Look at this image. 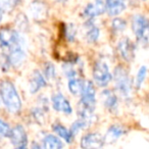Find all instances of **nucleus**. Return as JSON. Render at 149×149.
I'll return each mask as SVG.
<instances>
[{
	"label": "nucleus",
	"mask_w": 149,
	"mask_h": 149,
	"mask_svg": "<svg viewBox=\"0 0 149 149\" xmlns=\"http://www.w3.org/2000/svg\"><path fill=\"white\" fill-rule=\"evenodd\" d=\"M32 13L35 17V19H43L47 17V8L45 7V5L43 3H41V1H35L34 6L32 7Z\"/></svg>",
	"instance_id": "nucleus-22"
},
{
	"label": "nucleus",
	"mask_w": 149,
	"mask_h": 149,
	"mask_svg": "<svg viewBox=\"0 0 149 149\" xmlns=\"http://www.w3.org/2000/svg\"><path fill=\"white\" fill-rule=\"evenodd\" d=\"M131 27L136 40L143 46L149 45V19L142 15H135L131 19Z\"/></svg>",
	"instance_id": "nucleus-3"
},
{
	"label": "nucleus",
	"mask_w": 149,
	"mask_h": 149,
	"mask_svg": "<svg viewBox=\"0 0 149 149\" xmlns=\"http://www.w3.org/2000/svg\"><path fill=\"white\" fill-rule=\"evenodd\" d=\"M85 83V80H83L80 77H74L68 79V89L70 92V94L74 96H80L82 90H83V86Z\"/></svg>",
	"instance_id": "nucleus-20"
},
{
	"label": "nucleus",
	"mask_w": 149,
	"mask_h": 149,
	"mask_svg": "<svg viewBox=\"0 0 149 149\" xmlns=\"http://www.w3.org/2000/svg\"><path fill=\"white\" fill-rule=\"evenodd\" d=\"M105 13V4L103 0H93L89 2L83 10V17L85 19H94Z\"/></svg>",
	"instance_id": "nucleus-11"
},
{
	"label": "nucleus",
	"mask_w": 149,
	"mask_h": 149,
	"mask_svg": "<svg viewBox=\"0 0 149 149\" xmlns=\"http://www.w3.org/2000/svg\"><path fill=\"white\" fill-rule=\"evenodd\" d=\"M19 45H25V41L19 32L10 28H3L0 30V46L3 49L7 51Z\"/></svg>",
	"instance_id": "nucleus-6"
},
{
	"label": "nucleus",
	"mask_w": 149,
	"mask_h": 149,
	"mask_svg": "<svg viewBox=\"0 0 149 149\" xmlns=\"http://www.w3.org/2000/svg\"><path fill=\"white\" fill-rule=\"evenodd\" d=\"M51 129L55 135H57L61 140H63L65 143L68 144H72L74 142V136L72 134L70 129H68L66 127H64L62 124L60 123H55L51 126Z\"/></svg>",
	"instance_id": "nucleus-18"
},
{
	"label": "nucleus",
	"mask_w": 149,
	"mask_h": 149,
	"mask_svg": "<svg viewBox=\"0 0 149 149\" xmlns=\"http://www.w3.org/2000/svg\"><path fill=\"white\" fill-rule=\"evenodd\" d=\"M92 125L93 124H91L89 120H85V118H79L78 120H76L74 123H72V126H70V132H72V134L76 137L80 132H81V131L87 130V129L90 128Z\"/></svg>",
	"instance_id": "nucleus-21"
},
{
	"label": "nucleus",
	"mask_w": 149,
	"mask_h": 149,
	"mask_svg": "<svg viewBox=\"0 0 149 149\" xmlns=\"http://www.w3.org/2000/svg\"><path fill=\"white\" fill-rule=\"evenodd\" d=\"M56 1H57V2H62V0H56Z\"/></svg>",
	"instance_id": "nucleus-32"
},
{
	"label": "nucleus",
	"mask_w": 149,
	"mask_h": 149,
	"mask_svg": "<svg viewBox=\"0 0 149 149\" xmlns=\"http://www.w3.org/2000/svg\"><path fill=\"white\" fill-rule=\"evenodd\" d=\"M19 0H0V7L3 10L10 11L19 4Z\"/></svg>",
	"instance_id": "nucleus-28"
},
{
	"label": "nucleus",
	"mask_w": 149,
	"mask_h": 149,
	"mask_svg": "<svg viewBox=\"0 0 149 149\" xmlns=\"http://www.w3.org/2000/svg\"><path fill=\"white\" fill-rule=\"evenodd\" d=\"M11 128L7 123L0 120V137H9Z\"/></svg>",
	"instance_id": "nucleus-29"
},
{
	"label": "nucleus",
	"mask_w": 149,
	"mask_h": 149,
	"mask_svg": "<svg viewBox=\"0 0 149 149\" xmlns=\"http://www.w3.org/2000/svg\"><path fill=\"white\" fill-rule=\"evenodd\" d=\"M52 107L54 110L58 112H61L66 116H70L72 113V107L70 102L68 100V98L60 92H56L51 97Z\"/></svg>",
	"instance_id": "nucleus-8"
},
{
	"label": "nucleus",
	"mask_w": 149,
	"mask_h": 149,
	"mask_svg": "<svg viewBox=\"0 0 149 149\" xmlns=\"http://www.w3.org/2000/svg\"><path fill=\"white\" fill-rule=\"evenodd\" d=\"M102 99H103V105L108 111L114 112L118 108V99L116 92L112 90H104L102 92Z\"/></svg>",
	"instance_id": "nucleus-17"
},
{
	"label": "nucleus",
	"mask_w": 149,
	"mask_h": 149,
	"mask_svg": "<svg viewBox=\"0 0 149 149\" xmlns=\"http://www.w3.org/2000/svg\"><path fill=\"white\" fill-rule=\"evenodd\" d=\"M2 15H3V9L0 7V22H1V19H2Z\"/></svg>",
	"instance_id": "nucleus-31"
},
{
	"label": "nucleus",
	"mask_w": 149,
	"mask_h": 149,
	"mask_svg": "<svg viewBox=\"0 0 149 149\" xmlns=\"http://www.w3.org/2000/svg\"><path fill=\"white\" fill-rule=\"evenodd\" d=\"M104 137L101 134L97 132L93 133H87L85 134L81 139V145L82 148L84 149H93V148H101L104 146Z\"/></svg>",
	"instance_id": "nucleus-9"
},
{
	"label": "nucleus",
	"mask_w": 149,
	"mask_h": 149,
	"mask_svg": "<svg viewBox=\"0 0 149 149\" xmlns=\"http://www.w3.org/2000/svg\"><path fill=\"white\" fill-rule=\"evenodd\" d=\"M127 28V22L122 17H114V19L111 21V29L113 30L114 33H120L125 31Z\"/></svg>",
	"instance_id": "nucleus-25"
},
{
	"label": "nucleus",
	"mask_w": 149,
	"mask_h": 149,
	"mask_svg": "<svg viewBox=\"0 0 149 149\" xmlns=\"http://www.w3.org/2000/svg\"><path fill=\"white\" fill-rule=\"evenodd\" d=\"M42 147L46 149H60L63 148V143L57 135L47 134L42 139Z\"/></svg>",
	"instance_id": "nucleus-19"
},
{
	"label": "nucleus",
	"mask_w": 149,
	"mask_h": 149,
	"mask_svg": "<svg viewBox=\"0 0 149 149\" xmlns=\"http://www.w3.org/2000/svg\"><path fill=\"white\" fill-rule=\"evenodd\" d=\"M80 102L78 110H86V111L94 112L96 106V88L94 82L85 81L81 94H80Z\"/></svg>",
	"instance_id": "nucleus-4"
},
{
	"label": "nucleus",
	"mask_w": 149,
	"mask_h": 149,
	"mask_svg": "<svg viewBox=\"0 0 149 149\" xmlns=\"http://www.w3.org/2000/svg\"><path fill=\"white\" fill-rule=\"evenodd\" d=\"M64 36H65L66 40L68 42H74L76 40V36H77V29L74 27V24H68L65 26L64 29Z\"/></svg>",
	"instance_id": "nucleus-27"
},
{
	"label": "nucleus",
	"mask_w": 149,
	"mask_h": 149,
	"mask_svg": "<svg viewBox=\"0 0 149 149\" xmlns=\"http://www.w3.org/2000/svg\"><path fill=\"white\" fill-rule=\"evenodd\" d=\"M105 13L108 17H118L122 13H124L127 8V4L125 0H105Z\"/></svg>",
	"instance_id": "nucleus-14"
},
{
	"label": "nucleus",
	"mask_w": 149,
	"mask_h": 149,
	"mask_svg": "<svg viewBox=\"0 0 149 149\" xmlns=\"http://www.w3.org/2000/svg\"><path fill=\"white\" fill-rule=\"evenodd\" d=\"M33 116L35 118V120H37L39 124H43L44 118H45V113L42 109H40L39 107H36L33 111Z\"/></svg>",
	"instance_id": "nucleus-30"
},
{
	"label": "nucleus",
	"mask_w": 149,
	"mask_h": 149,
	"mask_svg": "<svg viewBox=\"0 0 149 149\" xmlns=\"http://www.w3.org/2000/svg\"><path fill=\"white\" fill-rule=\"evenodd\" d=\"M46 86H47V80L44 77V74L40 70H34L30 80V92L32 94H35Z\"/></svg>",
	"instance_id": "nucleus-16"
},
{
	"label": "nucleus",
	"mask_w": 149,
	"mask_h": 149,
	"mask_svg": "<svg viewBox=\"0 0 149 149\" xmlns=\"http://www.w3.org/2000/svg\"><path fill=\"white\" fill-rule=\"evenodd\" d=\"M62 70H63L64 74H65V77L68 78V79H70V78H74V77H79V76H78V74H79L78 68H76L74 66V64L70 63V62L64 63L63 65H62Z\"/></svg>",
	"instance_id": "nucleus-26"
},
{
	"label": "nucleus",
	"mask_w": 149,
	"mask_h": 149,
	"mask_svg": "<svg viewBox=\"0 0 149 149\" xmlns=\"http://www.w3.org/2000/svg\"><path fill=\"white\" fill-rule=\"evenodd\" d=\"M126 134H127V130L124 126H122V125H120V124L111 125V126L107 129L105 135L103 136L104 142H105V144L116 143L118 139H120Z\"/></svg>",
	"instance_id": "nucleus-13"
},
{
	"label": "nucleus",
	"mask_w": 149,
	"mask_h": 149,
	"mask_svg": "<svg viewBox=\"0 0 149 149\" xmlns=\"http://www.w3.org/2000/svg\"><path fill=\"white\" fill-rule=\"evenodd\" d=\"M66 1H68V0H62V2H66Z\"/></svg>",
	"instance_id": "nucleus-33"
},
{
	"label": "nucleus",
	"mask_w": 149,
	"mask_h": 149,
	"mask_svg": "<svg viewBox=\"0 0 149 149\" xmlns=\"http://www.w3.org/2000/svg\"><path fill=\"white\" fill-rule=\"evenodd\" d=\"M92 77L96 86L100 88H106L112 81V74L110 72L108 65L102 60L94 62L92 68Z\"/></svg>",
	"instance_id": "nucleus-5"
},
{
	"label": "nucleus",
	"mask_w": 149,
	"mask_h": 149,
	"mask_svg": "<svg viewBox=\"0 0 149 149\" xmlns=\"http://www.w3.org/2000/svg\"><path fill=\"white\" fill-rule=\"evenodd\" d=\"M116 50L120 54V58L124 60L126 63L134 61L135 59V44L130 38L123 37L118 40V45H116Z\"/></svg>",
	"instance_id": "nucleus-7"
},
{
	"label": "nucleus",
	"mask_w": 149,
	"mask_h": 149,
	"mask_svg": "<svg viewBox=\"0 0 149 149\" xmlns=\"http://www.w3.org/2000/svg\"><path fill=\"white\" fill-rule=\"evenodd\" d=\"M84 29H85V38L89 44H94L99 40L100 29L94 24V19H85Z\"/></svg>",
	"instance_id": "nucleus-15"
},
{
	"label": "nucleus",
	"mask_w": 149,
	"mask_h": 149,
	"mask_svg": "<svg viewBox=\"0 0 149 149\" xmlns=\"http://www.w3.org/2000/svg\"><path fill=\"white\" fill-rule=\"evenodd\" d=\"M147 66L145 65H142L139 68L138 72H137V74H136V78H135V82H134V88L136 89H140L142 87L143 83H144L145 79L147 77Z\"/></svg>",
	"instance_id": "nucleus-23"
},
{
	"label": "nucleus",
	"mask_w": 149,
	"mask_h": 149,
	"mask_svg": "<svg viewBox=\"0 0 149 149\" xmlns=\"http://www.w3.org/2000/svg\"><path fill=\"white\" fill-rule=\"evenodd\" d=\"M0 97L5 107L11 113H19L22 109V100L13 82L3 80L0 83Z\"/></svg>",
	"instance_id": "nucleus-1"
},
{
	"label": "nucleus",
	"mask_w": 149,
	"mask_h": 149,
	"mask_svg": "<svg viewBox=\"0 0 149 149\" xmlns=\"http://www.w3.org/2000/svg\"><path fill=\"white\" fill-rule=\"evenodd\" d=\"M112 80L114 82V88L116 92L125 99L130 98L132 96L134 82L131 79L127 68L124 64H118L116 66L112 74Z\"/></svg>",
	"instance_id": "nucleus-2"
},
{
	"label": "nucleus",
	"mask_w": 149,
	"mask_h": 149,
	"mask_svg": "<svg viewBox=\"0 0 149 149\" xmlns=\"http://www.w3.org/2000/svg\"><path fill=\"white\" fill-rule=\"evenodd\" d=\"M5 58H6V62L9 65L15 66V68L19 66L26 58V51L24 45L15 46V47L7 50V54Z\"/></svg>",
	"instance_id": "nucleus-12"
},
{
	"label": "nucleus",
	"mask_w": 149,
	"mask_h": 149,
	"mask_svg": "<svg viewBox=\"0 0 149 149\" xmlns=\"http://www.w3.org/2000/svg\"><path fill=\"white\" fill-rule=\"evenodd\" d=\"M15 147L24 149L28 146V135L23 126L17 125L15 128L11 129L10 135L8 137Z\"/></svg>",
	"instance_id": "nucleus-10"
},
{
	"label": "nucleus",
	"mask_w": 149,
	"mask_h": 149,
	"mask_svg": "<svg viewBox=\"0 0 149 149\" xmlns=\"http://www.w3.org/2000/svg\"><path fill=\"white\" fill-rule=\"evenodd\" d=\"M44 77L46 78L47 81H52L56 78V68L53 63L51 62H45L43 66V72Z\"/></svg>",
	"instance_id": "nucleus-24"
}]
</instances>
